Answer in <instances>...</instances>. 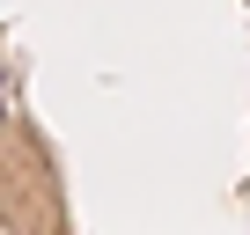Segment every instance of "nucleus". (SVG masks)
I'll return each instance as SVG.
<instances>
[{
  "label": "nucleus",
  "instance_id": "1",
  "mask_svg": "<svg viewBox=\"0 0 250 235\" xmlns=\"http://www.w3.org/2000/svg\"><path fill=\"white\" fill-rule=\"evenodd\" d=\"M0 118H8V74H0Z\"/></svg>",
  "mask_w": 250,
  "mask_h": 235
}]
</instances>
